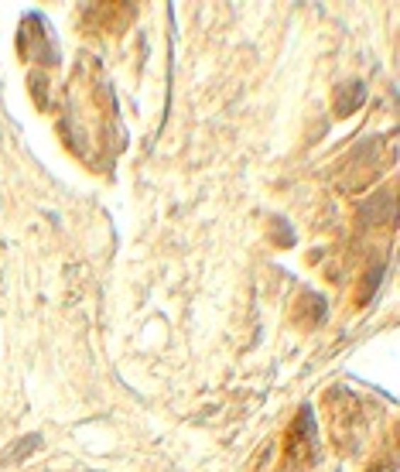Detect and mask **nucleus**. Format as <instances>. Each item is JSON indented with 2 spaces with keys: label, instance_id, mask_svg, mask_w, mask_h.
Listing matches in <instances>:
<instances>
[{
  "label": "nucleus",
  "instance_id": "obj_1",
  "mask_svg": "<svg viewBox=\"0 0 400 472\" xmlns=\"http://www.w3.org/2000/svg\"><path fill=\"white\" fill-rule=\"evenodd\" d=\"M349 89H352V93H343V96H339V106H335L339 113H345V110H356V106L362 103V86H360V82H352Z\"/></svg>",
  "mask_w": 400,
  "mask_h": 472
},
{
  "label": "nucleus",
  "instance_id": "obj_2",
  "mask_svg": "<svg viewBox=\"0 0 400 472\" xmlns=\"http://www.w3.org/2000/svg\"><path fill=\"white\" fill-rule=\"evenodd\" d=\"M31 449H38V434H31V438H24V442H18V449L11 452V459H21V455H28Z\"/></svg>",
  "mask_w": 400,
  "mask_h": 472
}]
</instances>
